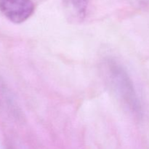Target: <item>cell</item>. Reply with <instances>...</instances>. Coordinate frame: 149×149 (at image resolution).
Listing matches in <instances>:
<instances>
[{"label": "cell", "instance_id": "obj_2", "mask_svg": "<svg viewBox=\"0 0 149 149\" xmlns=\"http://www.w3.org/2000/svg\"><path fill=\"white\" fill-rule=\"evenodd\" d=\"M0 11L11 22L21 23L34 12L32 0H0Z\"/></svg>", "mask_w": 149, "mask_h": 149}, {"label": "cell", "instance_id": "obj_3", "mask_svg": "<svg viewBox=\"0 0 149 149\" xmlns=\"http://www.w3.org/2000/svg\"><path fill=\"white\" fill-rule=\"evenodd\" d=\"M88 0H65L67 11L75 21L82 20L85 16Z\"/></svg>", "mask_w": 149, "mask_h": 149}, {"label": "cell", "instance_id": "obj_1", "mask_svg": "<svg viewBox=\"0 0 149 149\" xmlns=\"http://www.w3.org/2000/svg\"><path fill=\"white\" fill-rule=\"evenodd\" d=\"M102 71L108 85L122 106L134 116H141V102L126 69L115 60L107 59L103 63Z\"/></svg>", "mask_w": 149, "mask_h": 149}]
</instances>
